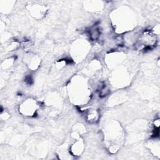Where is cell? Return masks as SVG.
<instances>
[{
    "label": "cell",
    "instance_id": "cell-1",
    "mask_svg": "<svg viewBox=\"0 0 160 160\" xmlns=\"http://www.w3.org/2000/svg\"><path fill=\"white\" fill-rule=\"evenodd\" d=\"M156 42L155 34L150 30H146L141 33L135 42L136 48L139 50H148L152 48Z\"/></svg>",
    "mask_w": 160,
    "mask_h": 160
},
{
    "label": "cell",
    "instance_id": "cell-2",
    "mask_svg": "<svg viewBox=\"0 0 160 160\" xmlns=\"http://www.w3.org/2000/svg\"><path fill=\"white\" fill-rule=\"evenodd\" d=\"M39 107L38 102L33 99H27L19 105V112L26 116H32Z\"/></svg>",
    "mask_w": 160,
    "mask_h": 160
},
{
    "label": "cell",
    "instance_id": "cell-3",
    "mask_svg": "<svg viewBox=\"0 0 160 160\" xmlns=\"http://www.w3.org/2000/svg\"><path fill=\"white\" fill-rule=\"evenodd\" d=\"M100 114L98 110L93 108H90L85 111L84 118L86 121L89 124H95L96 123L99 119Z\"/></svg>",
    "mask_w": 160,
    "mask_h": 160
},
{
    "label": "cell",
    "instance_id": "cell-4",
    "mask_svg": "<svg viewBox=\"0 0 160 160\" xmlns=\"http://www.w3.org/2000/svg\"><path fill=\"white\" fill-rule=\"evenodd\" d=\"M84 142L82 140L78 139L71 145L69 148V151L72 156H78L82 154L84 151Z\"/></svg>",
    "mask_w": 160,
    "mask_h": 160
}]
</instances>
